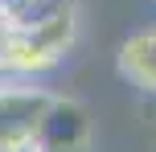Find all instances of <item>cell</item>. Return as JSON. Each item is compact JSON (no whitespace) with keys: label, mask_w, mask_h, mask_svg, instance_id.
I'll use <instances>...</instances> for the list:
<instances>
[{"label":"cell","mask_w":156,"mask_h":152,"mask_svg":"<svg viewBox=\"0 0 156 152\" xmlns=\"http://www.w3.org/2000/svg\"><path fill=\"white\" fill-rule=\"evenodd\" d=\"M70 41H74V8H62L37 25L8 29L0 37V49H4L8 74H41L66 58Z\"/></svg>","instance_id":"6da1fadb"},{"label":"cell","mask_w":156,"mask_h":152,"mask_svg":"<svg viewBox=\"0 0 156 152\" xmlns=\"http://www.w3.org/2000/svg\"><path fill=\"white\" fill-rule=\"evenodd\" d=\"M90 140V111L78 99H49L37 115L33 144L37 148H86Z\"/></svg>","instance_id":"7a4b0ae2"},{"label":"cell","mask_w":156,"mask_h":152,"mask_svg":"<svg viewBox=\"0 0 156 152\" xmlns=\"http://www.w3.org/2000/svg\"><path fill=\"white\" fill-rule=\"evenodd\" d=\"M49 95L41 90H25V87H0V152L33 140L37 115L45 111Z\"/></svg>","instance_id":"3957f363"},{"label":"cell","mask_w":156,"mask_h":152,"mask_svg":"<svg viewBox=\"0 0 156 152\" xmlns=\"http://www.w3.org/2000/svg\"><path fill=\"white\" fill-rule=\"evenodd\" d=\"M115 66H119V74H123L136 90L156 95V25H148V29H136L132 37L119 41Z\"/></svg>","instance_id":"277c9868"},{"label":"cell","mask_w":156,"mask_h":152,"mask_svg":"<svg viewBox=\"0 0 156 152\" xmlns=\"http://www.w3.org/2000/svg\"><path fill=\"white\" fill-rule=\"evenodd\" d=\"M8 152H37V144H33V140H25V144H16V148H8Z\"/></svg>","instance_id":"5b68a950"},{"label":"cell","mask_w":156,"mask_h":152,"mask_svg":"<svg viewBox=\"0 0 156 152\" xmlns=\"http://www.w3.org/2000/svg\"><path fill=\"white\" fill-rule=\"evenodd\" d=\"M37 152H86V148H37Z\"/></svg>","instance_id":"8992f818"},{"label":"cell","mask_w":156,"mask_h":152,"mask_svg":"<svg viewBox=\"0 0 156 152\" xmlns=\"http://www.w3.org/2000/svg\"><path fill=\"white\" fill-rule=\"evenodd\" d=\"M0 74H8V66H4V49H0Z\"/></svg>","instance_id":"52a82bcc"}]
</instances>
